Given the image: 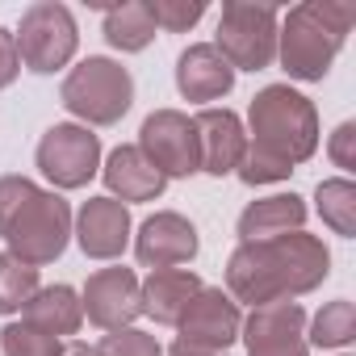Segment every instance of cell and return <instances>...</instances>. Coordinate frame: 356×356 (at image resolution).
<instances>
[{
  "label": "cell",
  "instance_id": "9c48e42d",
  "mask_svg": "<svg viewBox=\"0 0 356 356\" xmlns=\"http://www.w3.org/2000/svg\"><path fill=\"white\" fill-rule=\"evenodd\" d=\"M134 147L163 172V181L202 172L197 130H193V118L181 113V109H155V113H147V122L138 126V143Z\"/></svg>",
  "mask_w": 356,
  "mask_h": 356
},
{
  "label": "cell",
  "instance_id": "3957f363",
  "mask_svg": "<svg viewBox=\"0 0 356 356\" xmlns=\"http://www.w3.org/2000/svg\"><path fill=\"white\" fill-rule=\"evenodd\" d=\"M248 126H252V147L285 159V163H306L318 151V113L314 101L302 97L289 84H268L252 97L248 109Z\"/></svg>",
  "mask_w": 356,
  "mask_h": 356
},
{
  "label": "cell",
  "instance_id": "8992f818",
  "mask_svg": "<svg viewBox=\"0 0 356 356\" xmlns=\"http://www.w3.org/2000/svg\"><path fill=\"white\" fill-rule=\"evenodd\" d=\"M67 239H72V206L55 189H38L5 235L9 256H17L30 268H42L51 260H59Z\"/></svg>",
  "mask_w": 356,
  "mask_h": 356
},
{
  "label": "cell",
  "instance_id": "44dd1931",
  "mask_svg": "<svg viewBox=\"0 0 356 356\" xmlns=\"http://www.w3.org/2000/svg\"><path fill=\"white\" fill-rule=\"evenodd\" d=\"M105 42L126 55L147 51L155 42V17L147 9V0H126V5L105 9Z\"/></svg>",
  "mask_w": 356,
  "mask_h": 356
},
{
  "label": "cell",
  "instance_id": "30bf717a",
  "mask_svg": "<svg viewBox=\"0 0 356 356\" xmlns=\"http://www.w3.org/2000/svg\"><path fill=\"white\" fill-rule=\"evenodd\" d=\"M80 306H84V318L101 331H122L130 327L138 314H143V302H138V277L134 268L126 264H113V268H97L80 293Z\"/></svg>",
  "mask_w": 356,
  "mask_h": 356
},
{
  "label": "cell",
  "instance_id": "ffe728a7",
  "mask_svg": "<svg viewBox=\"0 0 356 356\" xmlns=\"http://www.w3.org/2000/svg\"><path fill=\"white\" fill-rule=\"evenodd\" d=\"M239 339L252 348H268V343H289V339H306V310L298 302H268V306H252V314L239 327Z\"/></svg>",
  "mask_w": 356,
  "mask_h": 356
},
{
  "label": "cell",
  "instance_id": "836d02e7",
  "mask_svg": "<svg viewBox=\"0 0 356 356\" xmlns=\"http://www.w3.org/2000/svg\"><path fill=\"white\" fill-rule=\"evenodd\" d=\"M59 356H97V348L92 343H80V339H72V343H63V352Z\"/></svg>",
  "mask_w": 356,
  "mask_h": 356
},
{
  "label": "cell",
  "instance_id": "7a4b0ae2",
  "mask_svg": "<svg viewBox=\"0 0 356 356\" xmlns=\"http://www.w3.org/2000/svg\"><path fill=\"white\" fill-rule=\"evenodd\" d=\"M352 22H356V9L335 5V0H306V5H293L277 26V59L289 72V80H302V84L323 80L331 72Z\"/></svg>",
  "mask_w": 356,
  "mask_h": 356
},
{
  "label": "cell",
  "instance_id": "4316f807",
  "mask_svg": "<svg viewBox=\"0 0 356 356\" xmlns=\"http://www.w3.org/2000/svg\"><path fill=\"white\" fill-rule=\"evenodd\" d=\"M147 9L155 17V30L185 34L206 17V0H147Z\"/></svg>",
  "mask_w": 356,
  "mask_h": 356
},
{
  "label": "cell",
  "instance_id": "484cf974",
  "mask_svg": "<svg viewBox=\"0 0 356 356\" xmlns=\"http://www.w3.org/2000/svg\"><path fill=\"white\" fill-rule=\"evenodd\" d=\"M289 172H293V163H285V159H277V155H268V151H260V147H252L248 143V151H243V159H239V168H235V176L243 185H277V181H289Z\"/></svg>",
  "mask_w": 356,
  "mask_h": 356
},
{
  "label": "cell",
  "instance_id": "5bb4252c",
  "mask_svg": "<svg viewBox=\"0 0 356 356\" xmlns=\"http://www.w3.org/2000/svg\"><path fill=\"white\" fill-rule=\"evenodd\" d=\"M193 130H197V159H202V172L210 176H231L248 151V130L239 122V113L231 109H214L206 105L197 118H193Z\"/></svg>",
  "mask_w": 356,
  "mask_h": 356
},
{
  "label": "cell",
  "instance_id": "5b68a950",
  "mask_svg": "<svg viewBox=\"0 0 356 356\" xmlns=\"http://www.w3.org/2000/svg\"><path fill=\"white\" fill-rule=\"evenodd\" d=\"M277 26H281V13L273 5L227 0L222 13H218L214 51L235 72H264V67L277 63Z\"/></svg>",
  "mask_w": 356,
  "mask_h": 356
},
{
  "label": "cell",
  "instance_id": "2e32d148",
  "mask_svg": "<svg viewBox=\"0 0 356 356\" xmlns=\"http://www.w3.org/2000/svg\"><path fill=\"white\" fill-rule=\"evenodd\" d=\"M176 88L185 101H218L235 88V67L214 51V42H193L176 59Z\"/></svg>",
  "mask_w": 356,
  "mask_h": 356
},
{
  "label": "cell",
  "instance_id": "277c9868",
  "mask_svg": "<svg viewBox=\"0 0 356 356\" xmlns=\"http://www.w3.org/2000/svg\"><path fill=\"white\" fill-rule=\"evenodd\" d=\"M59 101L84 126H118L134 105V80H130V72L122 63L88 55L80 67H72L63 76Z\"/></svg>",
  "mask_w": 356,
  "mask_h": 356
},
{
  "label": "cell",
  "instance_id": "603a6c76",
  "mask_svg": "<svg viewBox=\"0 0 356 356\" xmlns=\"http://www.w3.org/2000/svg\"><path fill=\"white\" fill-rule=\"evenodd\" d=\"M352 339H356V306L348 298L327 302L310 318V343L314 348H348Z\"/></svg>",
  "mask_w": 356,
  "mask_h": 356
},
{
  "label": "cell",
  "instance_id": "f1b7e54d",
  "mask_svg": "<svg viewBox=\"0 0 356 356\" xmlns=\"http://www.w3.org/2000/svg\"><path fill=\"white\" fill-rule=\"evenodd\" d=\"M38 193V185L30 181V176H0V239L9 235L13 218L26 210V202Z\"/></svg>",
  "mask_w": 356,
  "mask_h": 356
},
{
  "label": "cell",
  "instance_id": "d4e9b609",
  "mask_svg": "<svg viewBox=\"0 0 356 356\" xmlns=\"http://www.w3.org/2000/svg\"><path fill=\"white\" fill-rule=\"evenodd\" d=\"M0 352L5 356H59L63 352V339L30 327V323H9L0 331Z\"/></svg>",
  "mask_w": 356,
  "mask_h": 356
},
{
  "label": "cell",
  "instance_id": "cb8c5ba5",
  "mask_svg": "<svg viewBox=\"0 0 356 356\" xmlns=\"http://www.w3.org/2000/svg\"><path fill=\"white\" fill-rule=\"evenodd\" d=\"M38 268L22 264L17 256L0 252V314H17L26 310V302L38 293Z\"/></svg>",
  "mask_w": 356,
  "mask_h": 356
},
{
  "label": "cell",
  "instance_id": "7c38bea8",
  "mask_svg": "<svg viewBox=\"0 0 356 356\" xmlns=\"http://www.w3.org/2000/svg\"><path fill=\"white\" fill-rule=\"evenodd\" d=\"M202 239H197V227L185 218V214H176V210H159L151 214L138 235H134V256L143 268H176V264H189L197 256Z\"/></svg>",
  "mask_w": 356,
  "mask_h": 356
},
{
  "label": "cell",
  "instance_id": "6da1fadb",
  "mask_svg": "<svg viewBox=\"0 0 356 356\" xmlns=\"http://www.w3.org/2000/svg\"><path fill=\"white\" fill-rule=\"evenodd\" d=\"M331 273V252L306 231H289L260 243H239L227 260V293L248 306L293 302L314 293Z\"/></svg>",
  "mask_w": 356,
  "mask_h": 356
},
{
  "label": "cell",
  "instance_id": "ba28073f",
  "mask_svg": "<svg viewBox=\"0 0 356 356\" xmlns=\"http://www.w3.org/2000/svg\"><path fill=\"white\" fill-rule=\"evenodd\" d=\"M34 159H38V172L55 189H84L101 168V138L88 126L59 122L42 134Z\"/></svg>",
  "mask_w": 356,
  "mask_h": 356
},
{
  "label": "cell",
  "instance_id": "4fadbf2b",
  "mask_svg": "<svg viewBox=\"0 0 356 356\" xmlns=\"http://www.w3.org/2000/svg\"><path fill=\"white\" fill-rule=\"evenodd\" d=\"M72 235L88 260H118L130 243V210L113 197H88L72 218Z\"/></svg>",
  "mask_w": 356,
  "mask_h": 356
},
{
  "label": "cell",
  "instance_id": "8fae6325",
  "mask_svg": "<svg viewBox=\"0 0 356 356\" xmlns=\"http://www.w3.org/2000/svg\"><path fill=\"white\" fill-rule=\"evenodd\" d=\"M239 327H243L239 302L227 289H210V285H202V293L189 302V310L176 323L185 343H202L214 352H231V343L239 339Z\"/></svg>",
  "mask_w": 356,
  "mask_h": 356
},
{
  "label": "cell",
  "instance_id": "7402d4cb",
  "mask_svg": "<svg viewBox=\"0 0 356 356\" xmlns=\"http://www.w3.org/2000/svg\"><path fill=\"white\" fill-rule=\"evenodd\" d=\"M314 206H318V218H323L339 239H352V235H356V185L348 181V176L318 181Z\"/></svg>",
  "mask_w": 356,
  "mask_h": 356
},
{
  "label": "cell",
  "instance_id": "ac0fdd59",
  "mask_svg": "<svg viewBox=\"0 0 356 356\" xmlns=\"http://www.w3.org/2000/svg\"><path fill=\"white\" fill-rule=\"evenodd\" d=\"M306 222V202L298 193H273L252 202L239 214V243H260V239H277L289 231H302Z\"/></svg>",
  "mask_w": 356,
  "mask_h": 356
},
{
  "label": "cell",
  "instance_id": "52a82bcc",
  "mask_svg": "<svg viewBox=\"0 0 356 356\" xmlns=\"http://www.w3.org/2000/svg\"><path fill=\"white\" fill-rule=\"evenodd\" d=\"M13 42H17V55H22V63H26L30 72L51 76V72L67 67L72 55H76V42H80L76 17H72L67 5L38 0V5H30V9L22 13V26H17Z\"/></svg>",
  "mask_w": 356,
  "mask_h": 356
},
{
  "label": "cell",
  "instance_id": "d6a6232c",
  "mask_svg": "<svg viewBox=\"0 0 356 356\" xmlns=\"http://www.w3.org/2000/svg\"><path fill=\"white\" fill-rule=\"evenodd\" d=\"M163 356H231V352H214V348H202V343H185V339H176Z\"/></svg>",
  "mask_w": 356,
  "mask_h": 356
},
{
  "label": "cell",
  "instance_id": "4dcf8cb0",
  "mask_svg": "<svg viewBox=\"0 0 356 356\" xmlns=\"http://www.w3.org/2000/svg\"><path fill=\"white\" fill-rule=\"evenodd\" d=\"M22 72V55H17V42H13V30L0 26V88H9Z\"/></svg>",
  "mask_w": 356,
  "mask_h": 356
},
{
  "label": "cell",
  "instance_id": "9a60e30c",
  "mask_svg": "<svg viewBox=\"0 0 356 356\" xmlns=\"http://www.w3.org/2000/svg\"><path fill=\"white\" fill-rule=\"evenodd\" d=\"M101 176H105L109 197L122 202V206H126V202H155V197L168 189L163 172H159L134 143L113 147L109 159H105V168H101Z\"/></svg>",
  "mask_w": 356,
  "mask_h": 356
},
{
  "label": "cell",
  "instance_id": "1f68e13d",
  "mask_svg": "<svg viewBox=\"0 0 356 356\" xmlns=\"http://www.w3.org/2000/svg\"><path fill=\"white\" fill-rule=\"evenodd\" d=\"M248 356H306V339H289V343H268V348H252Z\"/></svg>",
  "mask_w": 356,
  "mask_h": 356
},
{
  "label": "cell",
  "instance_id": "83f0119b",
  "mask_svg": "<svg viewBox=\"0 0 356 356\" xmlns=\"http://www.w3.org/2000/svg\"><path fill=\"white\" fill-rule=\"evenodd\" d=\"M97 356H163L159 339L151 331H138V327H122V331H109L97 348Z\"/></svg>",
  "mask_w": 356,
  "mask_h": 356
},
{
  "label": "cell",
  "instance_id": "f546056e",
  "mask_svg": "<svg viewBox=\"0 0 356 356\" xmlns=\"http://www.w3.org/2000/svg\"><path fill=\"white\" fill-rule=\"evenodd\" d=\"M327 155H331V163L343 168V172L356 168V122H339V126H335V134H331V143H327Z\"/></svg>",
  "mask_w": 356,
  "mask_h": 356
},
{
  "label": "cell",
  "instance_id": "e0dca14e",
  "mask_svg": "<svg viewBox=\"0 0 356 356\" xmlns=\"http://www.w3.org/2000/svg\"><path fill=\"white\" fill-rule=\"evenodd\" d=\"M202 293V277L189 268H155L147 281H138V302L143 314L155 318L159 327H176L189 302Z\"/></svg>",
  "mask_w": 356,
  "mask_h": 356
},
{
  "label": "cell",
  "instance_id": "d6986e66",
  "mask_svg": "<svg viewBox=\"0 0 356 356\" xmlns=\"http://www.w3.org/2000/svg\"><path fill=\"white\" fill-rule=\"evenodd\" d=\"M22 323H30V327L47 331V335H55V339L76 335V331H80V323H84L80 293H76L72 285H47V289H38V293L26 302Z\"/></svg>",
  "mask_w": 356,
  "mask_h": 356
}]
</instances>
